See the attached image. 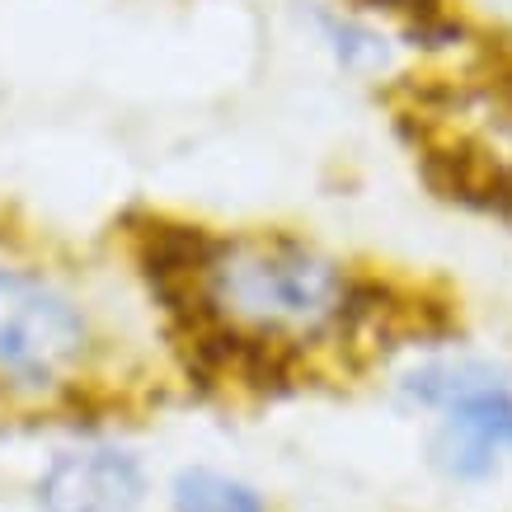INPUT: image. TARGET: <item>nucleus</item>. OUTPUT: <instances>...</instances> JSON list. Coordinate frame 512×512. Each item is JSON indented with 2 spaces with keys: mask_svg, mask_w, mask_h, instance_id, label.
<instances>
[{
  "mask_svg": "<svg viewBox=\"0 0 512 512\" xmlns=\"http://www.w3.org/2000/svg\"><path fill=\"white\" fill-rule=\"evenodd\" d=\"M348 292L353 273L296 235H217L198 287L165 306V325L207 315L235 334L301 353L306 343L339 334Z\"/></svg>",
  "mask_w": 512,
  "mask_h": 512,
  "instance_id": "nucleus-1",
  "label": "nucleus"
},
{
  "mask_svg": "<svg viewBox=\"0 0 512 512\" xmlns=\"http://www.w3.org/2000/svg\"><path fill=\"white\" fill-rule=\"evenodd\" d=\"M404 400L437 409L433 466L447 480H489L498 456L512 451V390L480 362H428L400 381Z\"/></svg>",
  "mask_w": 512,
  "mask_h": 512,
  "instance_id": "nucleus-2",
  "label": "nucleus"
},
{
  "mask_svg": "<svg viewBox=\"0 0 512 512\" xmlns=\"http://www.w3.org/2000/svg\"><path fill=\"white\" fill-rule=\"evenodd\" d=\"M90 343L85 315L52 282L0 264V376L24 386L57 381Z\"/></svg>",
  "mask_w": 512,
  "mask_h": 512,
  "instance_id": "nucleus-3",
  "label": "nucleus"
},
{
  "mask_svg": "<svg viewBox=\"0 0 512 512\" xmlns=\"http://www.w3.org/2000/svg\"><path fill=\"white\" fill-rule=\"evenodd\" d=\"M141 494V466L118 447L62 451L38 480L43 512H137Z\"/></svg>",
  "mask_w": 512,
  "mask_h": 512,
  "instance_id": "nucleus-4",
  "label": "nucleus"
},
{
  "mask_svg": "<svg viewBox=\"0 0 512 512\" xmlns=\"http://www.w3.org/2000/svg\"><path fill=\"white\" fill-rule=\"evenodd\" d=\"M357 10L386 15L395 29L419 47H456L466 38V19L447 0H353Z\"/></svg>",
  "mask_w": 512,
  "mask_h": 512,
  "instance_id": "nucleus-5",
  "label": "nucleus"
},
{
  "mask_svg": "<svg viewBox=\"0 0 512 512\" xmlns=\"http://www.w3.org/2000/svg\"><path fill=\"white\" fill-rule=\"evenodd\" d=\"M170 498L174 512H264V498L221 470H184Z\"/></svg>",
  "mask_w": 512,
  "mask_h": 512,
  "instance_id": "nucleus-6",
  "label": "nucleus"
}]
</instances>
